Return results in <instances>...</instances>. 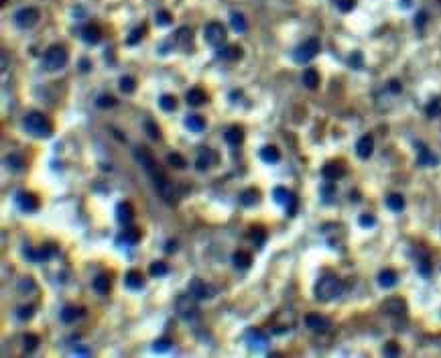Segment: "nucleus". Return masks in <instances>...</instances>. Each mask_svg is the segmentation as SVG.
Masks as SVG:
<instances>
[{
	"label": "nucleus",
	"instance_id": "nucleus-8",
	"mask_svg": "<svg viewBox=\"0 0 441 358\" xmlns=\"http://www.w3.org/2000/svg\"><path fill=\"white\" fill-rule=\"evenodd\" d=\"M39 18H41V12L33 6H25L14 12V25L18 29H33L39 23Z\"/></svg>",
	"mask_w": 441,
	"mask_h": 358
},
{
	"label": "nucleus",
	"instance_id": "nucleus-13",
	"mask_svg": "<svg viewBox=\"0 0 441 358\" xmlns=\"http://www.w3.org/2000/svg\"><path fill=\"white\" fill-rule=\"evenodd\" d=\"M173 43L181 51H189L191 45H193V33H191V29L189 27H179L175 31V35H173Z\"/></svg>",
	"mask_w": 441,
	"mask_h": 358
},
{
	"label": "nucleus",
	"instance_id": "nucleus-58",
	"mask_svg": "<svg viewBox=\"0 0 441 358\" xmlns=\"http://www.w3.org/2000/svg\"><path fill=\"white\" fill-rule=\"evenodd\" d=\"M386 88H388V90H390L392 94H400V90H403V84H400L398 79H390Z\"/></svg>",
	"mask_w": 441,
	"mask_h": 358
},
{
	"label": "nucleus",
	"instance_id": "nucleus-12",
	"mask_svg": "<svg viewBox=\"0 0 441 358\" xmlns=\"http://www.w3.org/2000/svg\"><path fill=\"white\" fill-rule=\"evenodd\" d=\"M380 309L390 317H403L407 313V303L400 297H390L380 305Z\"/></svg>",
	"mask_w": 441,
	"mask_h": 358
},
{
	"label": "nucleus",
	"instance_id": "nucleus-17",
	"mask_svg": "<svg viewBox=\"0 0 441 358\" xmlns=\"http://www.w3.org/2000/svg\"><path fill=\"white\" fill-rule=\"evenodd\" d=\"M372 153H374V138H372L370 134L360 136L358 143H356V155H358L360 159H370Z\"/></svg>",
	"mask_w": 441,
	"mask_h": 358
},
{
	"label": "nucleus",
	"instance_id": "nucleus-45",
	"mask_svg": "<svg viewBox=\"0 0 441 358\" xmlns=\"http://www.w3.org/2000/svg\"><path fill=\"white\" fill-rule=\"evenodd\" d=\"M149 271H151V275H153V277H165L167 273H169V267H167L163 261H155V263L151 265V269H149Z\"/></svg>",
	"mask_w": 441,
	"mask_h": 358
},
{
	"label": "nucleus",
	"instance_id": "nucleus-25",
	"mask_svg": "<svg viewBox=\"0 0 441 358\" xmlns=\"http://www.w3.org/2000/svg\"><path fill=\"white\" fill-rule=\"evenodd\" d=\"M303 86L305 88H309V90H317V86H319V82H322V77H319V71L317 69H313V67H307L305 71H303Z\"/></svg>",
	"mask_w": 441,
	"mask_h": 358
},
{
	"label": "nucleus",
	"instance_id": "nucleus-27",
	"mask_svg": "<svg viewBox=\"0 0 441 358\" xmlns=\"http://www.w3.org/2000/svg\"><path fill=\"white\" fill-rule=\"evenodd\" d=\"M396 281H398V275H396L392 269H383V271L378 273V285H380L383 289H390V287H394V285H396Z\"/></svg>",
	"mask_w": 441,
	"mask_h": 358
},
{
	"label": "nucleus",
	"instance_id": "nucleus-16",
	"mask_svg": "<svg viewBox=\"0 0 441 358\" xmlns=\"http://www.w3.org/2000/svg\"><path fill=\"white\" fill-rule=\"evenodd\" d=\"M246 342H248V346H250V348H254V350H265V348H267V344H269V336H267V334H263L260 330L252 328V330H248V332H246Z\"/></svg>",
	"mask_w": 441,
	"mask_h": 358
},
{
	"label": "nucleus",
	"instance_id": "nucleus-24",
	"mask_svg": "<svg viewBox=\"0 0 441 358\" xmlns=\"http://www.w3.org/2000/svg\"><path fill=\"white\" fill-rule=\"evenodd\" d=\"M218 57H222V59H226V61L242 59V47H240V45H226V47H220Z\"/></svg>",
	"mask_w": 441,
	"mask_h": 358
},
{
	"label": "nucleus",
	"instance_id": "nucleus-43",
	"mask_svg": "<svg viewBox=\"0 0 441 358\" xmlns=\"http://www.w3.org/2000/svg\"><path fill=\"white\" fill-rule=\"evenodd\" d=\"M425 114L429 116V118H435V116H439L441 114V98H433L427 106H425Z\"/></svg>",
	"mask_w": 441,
	"mask_h": 358
},
{
	"label": "nucleus",
	"instance_id": "nucleus-7",
	"mask_svg": "<svg viewBox=\"0 0 441 358\" xmlns=\"http://www.w3.org/2000/svg\"><path fill=\"white\" fill-rule=\"evenodd\" d=\"M204 39L208 45L212 47H222L226 43V27L218 23V21H212L204 27Z\"/></svg>",
	"mask_w": 441,
	"mask_h": 358
},
{
	"label": "nucleus",
	"instance_id": "nucleus-23",
	"mask_svg": "<svg viewBox=\"0 0 441 358\" xmlns=\"http://www.w3.org/2000/svg\"><path fill=\"white\" fill-rule=\"evenodd\" d=\"M124 283H126V287H128V289H143V287H145V277H143V273H141V271L132 269V271H128V273H126Z\"/></svg>",
	"mask_w": 441,
	"mask_h": 358
},
{
	"label": "nucleus",
	"instance_id": "nucleus-40",
	"mask_svg": "<svg viewBox=\"0 0 441 358\" xmlns=\"http://www.w3.org/2000/svg\"><path fill=\"white\" fill-rule=\"evenodd\" d=\"M167 163H169L173 169H185V165H187L185 157H181L179 153H169V155H167Z\"/></svg>",
	"mask_w": 441,
	"mask_h": 358
},
{
	"label": "nucleus",
	"instance_id": "nucleus-31",
	"mask_svg": "<svg viewBox=\"0 0 441 358\" xmlns=\"http://www.w3.org/2000/svg\"><path fill=\"white\" fill-rule=\"evenodd\" d=\"M260 159L265 161V163H269V165H275L280 161V153H278V149L273 147V145H267V147H263L260 149Z\"/></svg>",
	"mask_w": 441,
	"mask_h": 358
},
{
	"label": "nucleus",
	"instance_id": "nucleus-50",
	"mask_svg": "<svg viewBox=\"0 0 441 358\" xmlns=\"http://www.w3.org/2000/svg\"><path fill=\"white\" fill-rule=\"evenodd\" d=\"M333 193H335V185H333V181H326V183H324V187H322V195H324V202H326V204H330L331 197H333Z\"/></svg>",
	"mask_w": 441,
	"mask_h": 358
},
{
	"label": "nucleus",
	"instance_id": "nucleus-1",
	"mask_svg": "<svg viewBox=\"0 0 441 358\" xmlns=\"http://www.w3.org/2000/svg\"><path fill=\"white\" fill-rule=\"evenodd\" d=\"M342 281L335 277V275H326V277H322L317 283H315V299L317 301H331V299L339 297L342 295Z\"/></svg>",
	"mask_w": 441,
	"mask_h": 358
},
{
	"label": "nucleus",
	"instance_id": "nucleus-22",
	"mask_svg": "<svg viewBox=\"0 0 441 358\" xmlns=\"http://www.w3.org/2000/svg\"><path fill=\"white\" fill-rule=\"evenodd\" d=\"M260 202V191L256 187H246L242 193H240V204L246 206V208H252Z\"/></svg>",
	"mask_w": 441,
	"mask_h": 358
},
{
	"label": "nucleus",
	"instance_id": "nucleus-35",
	"mask_svg": "<svg viewBox=\"0 0 441 358\" xmlns=\"http://www.w3.org/2000/svg\"><path fill=\"white\" fill-rule=\"evenodd\" d=\"M273 197H275L276 204H280V206H285V208H287V206H289V202L293 200V193H291L287 187H280V185H278V187L273 189Z\"/></svg>",
	"mask_w": 441,
	"mask_h": 358
},
{
	"label": "nucleus",
	"instance_id": "nucleus-38",
	"mask_svg": "<svg viewBox=\"0 0 441 358\" xmlns=\"http://www.w3.org/2000/svg\"><path fill=\"white\" fill-rule=\"evenodd\" d=\"M159 106H161L165 112H173V110L177 108V98L171 96V94H163V96L159 98Z\"/></svg>",
	"mask_w": 441,
	"mask_h": 358
},
{
	"label": "nucleus",
	"instance_id": "nucleus-56",
	"mask_svg": "<svg viewBox=\"0 0 441 358\" xmlns=\"http://www.w3.org/2000/svg\"><path fill=\"white\" fill-rule=\"evenodd\" d=\"M358 222H360V226H362V228H370V226H374V224H376V218H374L372 214H362Z\"/></svg>",
	"mask_w": 441,
	"mask_h": 358
},
{
	"label": "nucleus",
	"instance_id": "nucleus-3",
	"mask_svg": "<svg viewBox=\"0 0 441 358\" xmlns=\"http://www.w3.org/2000/svg\"><path fill=\"white\" fill-rule=\"evenodd\" d=\"M69 61V53L63 45H51L47 51H45V57H43V67L45 71H61Z\"/></svg>",
	"mask_w": 441,
	"mask_h": 358
},
{
	"label": "nucleus",
	"instance_id": "nucleus-44",
	"mask_svg": "<svg viewBox=\"0 0 441 358\" xmlns=\"http://www.w3.org/2000/svg\"><path fill=\"white\" fill-rule=\"evenodd\" d=\"M118 104V100L112 96V94H102V96H98V100H96V106L98 108H114Z\"/></svg>",
	"mask_w": 441,
	"mask_h": 358
},
{
	"label": "nucleus",
	"instance_id": "nucleus-61",
	"mask_svg": "<svg viewBox=\"0 0 441 358\" xmlns=\"http://www.w3.org/2000/svg\"><path fill=\"white\" fill-rule=\"evenodd\" d=\"M73 352H75V354H90V350H86V348H75Z\"/></svg>",
	"mask_w": 441,
	"mask_h": 358
},
{
	"label": "nucleus",
	"instance_id": "nucleus-46",
	"mask_svg": "<svg viewBox=\"0 0 441 358\" xmlns=\"http://www.w3.org/2000/svg\"><path fill=\"white\" fill-rule=\"evenodd\" d=\"M427 23H429L427 10H419V12L415 14V29H417V31H423V29L427 27Z\"/></svg>",
	"mask_w": 441,
	"mask_h": 358
},
{
	"label": "nucleus",
	"instance_id": "nucleus-57",
	"mask_svg": "<svg viewBox=\"0 0 441 358\" xmlns=\"http://www.w3.org/2000/svg\"><path fill=\"white\" fill-rule=\"evenodd\" d=\"M16 317H18V320H23V322L31 320V317H33V307H31V305H27V307H18Z\"/></svg>",
	"mask_w": 441,
	"mask_h": 358
},
{
	"label": "nucleus",
	"instance_id": "nucleus-33",
	"mask_svg": "<svg viewBox=\"0 0 441 358\" xmlns=\"http://www.w3.org/2000/svg\"><path fill=\"white\" fill-rule=\"evenodd\" d=\"M185 126L189 128V132H202L206 128V120L202 118L199 114H189L185 118Z\"/></svg>",
	"mask_w": 441,
	"mask_h": 358
},
{
	"label": "nucleus",
	"instance_id": "nucleus-11",
	"mask_svg": "<svg viewBox=\"0 0 441 358\" xmlns=\"http://www.w3.org/2000/svg\"><path fill=\"white\" fill-rule=\"evenodd\" d=\"M14 200H16V206H18L23 212H27V214L39 210V197H37L35 193H31V191H18Z\"/></svg>",
	"mask_w": 441,
	"mask_h": 358
},
{
	"label": "nucleus",
	"instance_id": "nucleus-55",
	"mask_svg": "<svg viewBox=\"0 0 441 358\" xmlns=\"http://www.w3.org/2000/svg\"><path fill=\"white\" fill-rule=\"evenodd\" d=\"M171 348V340L169 338H159V340H155V344H153V350L155 352H165Z\"/></svg>",
	"mask_w": 441,
	"mask_h": 358
},
{
	"label": "nucleus",
	"instance_id": "nucleus-36",
	"mask_svg": "<svg viewBox=\"0 0 441 358\" xmlns=\"http://www.w3.org/2000/svg\"><path fill=\"white\" fill-rule=\"evenodd\" d=\"M386 208L392 210V212H400L405 208V197L400 193H390L386 197Z\"/></svg>",
	"mask_w": 441,
	"mask_h": 358
},
{
	"label": "nucleus",
	"instance_id": "nucleus-14",
	"mask_svg": "<svg viewBox=\"0 0 441 358\" xmlns=\"http://www.w3.org/2000/svg\"><path fill=\"white\" fill-rule=\"evenodd\" d=\"M305 326H307L311 332H315V334H326L331 328L330 320L324 317V315H319V313H309V315L305 317Z\"/></svg>",
	"mask_w": 441,
	"mask_h": 358
},
{
	"label": "nucleus",
	"instance_id": "nucleus-30",
	"mask_svg": "<svg viewBox=\"0 0 441 358\" xmlns=\"http://www.w3.org/2000/svg\"><path fill=\"white\" fill-rule=\"evenodd\" d=\"M242 141H244V130H242V126H230V128L226 130V143H228V145L238 147Z\"/></svg>",
	"mask_w": 441,
	"mask_h": 358
},
{
	"label": "nucleus",
	"instance_id": "nucleus-9",
	"mask_svg": "<svg viewBox=\"0 0 441 358\" xmlns=\"http://www.w3.org/2000/svg\"><path fill=\"white\" fill-rule=\"evenodd\" d=\"M218 163H220V155H218L214 149H210V147H204V149H199V153H197V159H195V167H197V171L212 169V167H216Z\"/></svg>",
	"mask_w": 441,
	"mask_h": 358
},
{
	"label": "nucleus",
	"instance_id": "nucleus-19",
	"mask_svg": "<svg viewBox=\"0 0 441 358\" xmlns=\"http://www.w3.org/2000/svg\"><path fill=\"white\" fill-rule=\"evenodd\" d=\"M132 218H134V208H132V204H130V202H120V204L116 206V220H118L122 226H126V224L132 222Z\"/></svg>",
	"mask_w": 441,
	"mask_h": 358
},
{
	"label": "nucleus",
	"instance_id": "nucleus-34",
	"mask_svg": "<svg viewBox=\"0 0 441 358\" xmlns=\"http://www.w3.org/2000/svg\"><path fill=\"white\" fill-rule=\"evenodd\" d=\"M110 287H112V281L108 275H98V277L94 279V289H96L100 295H108Z\"/></svg>",
	"mask_w": 441,
	"mask_h": 358
},
{
	"label": "nucleus",
	"instance_id": "nucleus-4",
	"mask_svg": "<svg viewBox=\"0 0 441 358\" xmlns=\"http://www.w3.org/2000/svg\"><path fill=\"white\" fill-rule=\"evenodd\" d=\"M197 301H199V299L195 297L191 291H189V293H181V295L177 297V301H175V309H177L179 317L185 320V322H193V320L199 315Z\"/></svg>",
	"mask_w": 441,
	"mask_h": 358
},
{
	"label": "nucleus",
	"instance_id": "nucleus-20",
	"mask_svg": "<svg viewBox=\"0 0 441 358\" xmlns=\"http://www.w3.org/2000/svg\"><path fill=\"white\" fill-rule=\"evenodd\" d=\"M322 175L328 179V181H335V179H339V177H344V175H346V167H344L342 163L330 161V163H326V165H324Z\"/></svg>",
	"mask_w": 441,
	"mask_h": 358
},
{
	"label": "nucleus",
	"instance_id": "nucleus-39",
	"mask_svg": "<svg viewBox=\"0 0 441 358\" xmlns=\"http://www.w3.org/2000/svg\"><path fill=\"white\" fill-rule=\"evenodd\" d=\"M120 90H122L124 94H132V92L136 90V79H134L132 75H122V77H120Z\"/></svg>",
	"mask_w": 441,
	"mask_h": 358
},
{
	"label": "nucleus",
	"instance_id": "nucleus-5",
	"mask_svg": "<svg viewBox=\"0 0 441 358\" xmlns=\"http://www.w3.org/2000/svg\"><path fill=\"white\" fill-rule=\"evenodd\" d=\"M322 51V43H319V39H315V37H311V39H307V41H303L297 49H295V53H293V59L297 61V63H307V61H311L317 53Z\"/></svg>",
	"mask_w": 441,
	"mask_h": 358
},
{
	"label": "nucleus",
	"instance_id": "nucleus-2",
	"mask_svg": "<svg viewBox=\"0 0 441 358\" xmlns=\"http://www.w3.org/2000/svg\"><path fill=\"white\" fill-rule=\"evenodd\" d=\"M25 128H27L29 134H33L37 138H47L53 132V124L41 112H29L25 116Z\"/></svg>",
	"mask_w": 441,
	"mask_h": 358
},
{
	"label": "nucleus",
	"instance_id": "nucleus-52",
	"mask_svg": "<svg viewBox=\"0 0 441 358\" xmlns=\"http://www.w3.org/2000/svg\"><path fill=\"white\" fill-rule=\"evenodd\" d=\"M335 6L339 12H352L356 8V0H335Z\"/></svg>",
	"mask_w": 441,
	"mask_h": 358
},
{
	"label": "nucleus",
	"instance_id": "nucleus-53",
	"mask_svg": "<svg viewBox=\"0 0 441 358\" xmlns=\"http://www.w3.org/2000/svg\"><path fill=\"white\" fill-rule=\"evenodd\" d=\"M383 354H385V356H398V354H400V348H398L396 342H386L385 348H383Z\"/></svg>",
	"mask_w": 441,
	"mask_h": 358
},
{
	"label": "nucleus",
	"instance_id": "nucleus-51",
	"mask_svg": "<svg viewBox=\"0 0 441 358\" xmlns=\"http://www.w3.org/2000/svg\"><path fill=\"white\" fill-rule=\"evenodd\" d=\"M417 271H419L423 277H429V275H431V263H429V258H419V261H417Z\"/></svg>",
	"mask_w": 441,
	"mask_h": 358
},
{
	"label": "nucleus",
	"instance_id": "nucleus-54",
	"mask_svg": "<svg viewBox=\"0 0 441 358\" xmlns=\"http://www.w3.org/2000/svg\"><path fill=\"white\" fill-rule=\"evenodd\" d=\"M348 63H350V67H354V69H362V65H364V59H362V53H360V51H354V53L350 55V59H348Z\"/></svg>",
	"mask_w": 441,
	"mask_h": 358
},
{
	"label": "nucleus",
	"instance_id": "nucleus-15",
	"mask_svg": "<svg viewBox=\"0 0 441 358\" xmlns=\"http://www.w3.org/2000/svg\"><path fill=\"white\" fill-rule=\"evenodd\" d=\"M189 291L199 299V301H202V299H212L214 295H216V289H214L212 285L204 283L202 279H193V281H191V285H189Z\"/></svg>",
	"mask_w": 441,
	"mask_h": 358
},
{
	"label": "nucleus",
	"instance_id": "nucleus-32",
	"mask_svg": "<svg viewBox=\"0 0 441 358\" xmlns=\"http://www.w3.org/2000/svg\"><path fill=\"white\" fill-rule=\"evenodd\" d=\"M143 236V232H141V228H126V230H122V234L118 236L120 242H124V244H136L138 240Z\"/></svg>",
	"mask_w": 441,
	"mask_h": 358
},
{
	"label": "nucleus",
	"instance_id": "nucleus-6",
	"mask_svg": "<svg viewBox=\"0 0 441 358\" xmlns=\"http://www.w3.org/2000/svg\"><path fill=\"white\" fill-rule=\"evenodd\" d=\"M134 159H136V163H138L151 177L163 173V171L159 169V163L155 161V157L151 155V151H149L147 147H134Z\"/></svg>",
	"mask_w": 441,
	"mask_h": 358
},
{
	"label": "nucleus",
	"instance_id": "nucleus-29",
	"mask_svg": "<svg viewBox=\"0 0 441 358\" xmlns=\"http://www.w3.org/2000/svg\"><path fill=\"white\" fill-rule=\"evenodd\" d=\"M232 263H234V267L236 269H248L250 265H252V256H250V252H246V250H236L234 254H232Z\"/></svg>",
	"mask_w": 441,
	"mask_h": 358
},
{
	"label": "nucleus",
	"instance_id": "nucleus-26",
	"mask_svg": "<svg viewBox=\"0 0 441 358\" xmlns=\"http://www.w3.org/2000/svg\"><path fill=\"white\" fill-rule=\"evenodd\" d=\"M185 98H187V104H189V106H195V108L208 102V94H206L202 88H191V90L187 92Z\"/></svg>",
	"mask_w": 441,
	"mask_h": 358
},
{
	"label": "nucleus",
	"instance_id": "nucleus-62",
	"mask_svg": "<svg viewBox=\"0 0 441 358\" xmlns=\"http://www.w3.org/2000/svg\"><path fill=\"white\" fill-rule=\"evenodd\" d=\"M400 6H403V8H409V6H411V0H400Z\"/></svg>",
	"mask_w": 441,
	"mask_h": 358
},
{
	"label": "nucleus",
	"instance_id": "nucleus-42",
	"mask_svg": "<svg viewBox=\"0 0 441 358\" xmlns=\"http://www.w3.org/2000/svg\"><path fill=\"white\" fill-rule=\"evenodd\" d=\"M23 342H25V350L27 352H33V350H37L39 348V336L37 334H25L23 336Z\"/></svg>",
	"mask_w": 441,
	"mask_h": 358
},
{
	"label": "nucleus",
	"instance_id": "nucleus-48",
	"mask_svg": "<svg viewBox=\"0 0 441 358\" xmlns=\"http://www.w3.org/2000/svg\"><path fill=\"white\" fill-rule=\"evenodd\" d=\"M145 31H147L145 27H136V29L130 33V37L126 39V43H128V45H136V43H141V41H143V37H145Z\"/></svg>",
	"mask_w": 441,
	"mask_h": 358
},
{
	"label": "nucleus",
	"instance_id": "nucleus-49",
	"mask_svg": "<svg viewBox=\"0 0 441 358\" xmlns=\"http://www.w3.org/2000/svg\"><path fill=\"white\" fill-rule=\"evenodd\" d=\"M145 130H147V134H149L151 138H155V141L161 138V130H159V126H157L153 120H147V122H145Z\"/></svg>",
	"mask_w": 441,
	"mask_h": 358
},
{
	"label": "nucleus",
	"instance_id": "nucleus-47",
	"mask_svg": "<svg viewBox=\"0 0 441 358\" xmlns=\"http://www.w3.org/2000/svg\"><path fill=\"white\" fill-rule=\"evenodd\" d=\"M155 23H157L159 27H167V25L173 23V14H171L169 10H159V12L155 14Z\"/></svg>",
	"mask_w": 441,
	"mask_h": 358
},
{
	"label": "nucleus",
	"instance_id": "nucleus-41",
	"mask_svg": "<svg viewBox=\"0 0 441 358\" xmlns=\"http://www.w3.org/2000/svg\"><path fill=\"white\" fill-rule=\"evenodd\" d=\"M23 165H25V159L21 157V155H8L6 157V167L8 169H12V171H21L23 169Z\"/></svg>",
	"mask_w": 441,
	"mask_h": 358
},
{
	"label": "nucleus",
	"instance_id": "nucleus-18",
	"mask_svg": "<svg viewBox=\"0 0 441 358\" xmlns=\"http://www.w3.org/2000/svg\"><path fill=\"white\" fill-rule=\"evenodd\" d=\"M417 165H421V167H433V165H437V157L427 149L425 143H417Z\"/></svg>",
	"mask_w": 441,
	"mask_h": 358
},
{
	"label": "nucleus",
	"instance_id": "nucleus-60",
	"mask_svg": "<svg viewBox=\"0 0 441 358\" xmlns=\"http://www.w3.org/2000/svg\"><path fill=\"white\" fill-rule=\"evenodd\" d=\"M165 250H167V252H173V250H175V242H173V240H169V242H167Z\"/></svg>",
	"mask_w": 441,
	"mask_h": 358
},
{
	"label": "nucleus",
	"instance_id": "nucleus-59",
	"mask_svg": "<svg viewBox=\"0 0 441 358\" xmlns=\"http://www.w3.org/2000/svg\"><path fill=\"white\" fill-rule=\"evenodd\" d=\"M79 67H82V71H90L92 63H90V59H82L79 61Z\"/></svg>",
	"mask_w": 441,
	"mask_h": 358
},
{
	"label": "nucleus",
	"instance_id": "nucleus-21",
	"mask_svg": "<svg viewBox=\"0 0 441 358\" xmlns=\"http://www.w3.org/2000/svg\"><path fill=\"white\" fill-rule=\"evenodd\" d=\"M82 39L88 43V45H98L100 39H102V29L98 25H86L82 29Z\"/></svg>",
	"mask_w": 441,
	"mask_h": 358
},
{
	"label": "nucleus",
	"instance_id": "nucleus-28",
	"mask_svg": "<svg viewBox=\"0 0 441 358\" xmlns=\"http://www.w3.org/2000/svg\"><path fill=\"white\" fill-rule=\"evenodd\" d=\"M84 315V309L82 307H75V305H65L61 309V322L65 324H73L75 320H79Z\"/></svg>",
	"mask_w": 441,
	"mask_h": 358
},
{
	"label": "nucleus",
	"instance_id": "nucleus-10",
	"mask_svg": "<svg viewBox=\"0 0 441 358\" xmlns=\"http://www.w3.org/2000/svg\"><path fill=\"white\" fill-rule=\"evenodd\" d=\"M155 185H157V189H159V193L163 195V200H165L167 204H175L177 202V191H175V185H173V181H169L167 179L165 173H159V175H155Z\"/></svg>",
	"mask_w": 441,
	"mask_h": 358
},
{
	"label": "nucleus",
	"instance_id": "nucleus-37",
	"mask_svg": "<svg viewBox=\"0 0 441 358\" xmlns=\"http://www.w3.org/2000/svg\"><path fill=\"white\" fill-rule=\"evenodd\" d=\"M230 23H232V29L238 31V33H244V31L248 29L246 18H244L242 12H232V14H230Z\"/></svg>",
	"mask_w": 441,
	"mask_h": 358
}]
</instances>
